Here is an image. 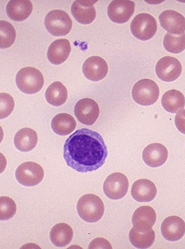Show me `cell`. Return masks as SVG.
Wrapping results in <instances>:
<instances>
[{"mask_svg": "<svg viewBox=\"0 0 185 249\" xmlns=\"http://www.w3.org/2000/svg\"><path fill=\"white\" fill-rule=\"evenodd\" d=\"M168 157V151L163 144L153 143L147 146L144 149L142 157L144 163L151 167L162 165Z\"/></svg>", "mask_w": 185, "mask_h": 249, "instance_id": "17", "label": "cell"}, {"mask_svg": "<svg viewBox=\"0 0 185 249\" xmlns=\"http://www.w3.org/2000/svg\"><path fill=\"white\" fill-rule=\"evenodd\" d=\"M161 103L163 108L167 111L171 113H178L184 108V97L178 90H170L163 94Z\"/></svg>", "mask_w": 185, "mask_h": 249, "instance_id": "24", "label": "cell"}, {"mask_svg": "<svg viewBox=\"0 0 185 249\" xmlns=\"http://www.w3.org/2000/svg\"><path fill=\"white\" fill-rule=\"evenodd\" d=\"M182 66L179 60L175 57L169 56L160 59L157 63L155 71L158 77L166 82L176 79L182 72Z\"/></svg>", "mask_w": 185, "mask_h": 249, "instance_id": "10", "label": "cell"}, {"mask_svg": "<svg viewBox=\"0 0 185 249\" xmlns=\"http://www.w3.org/2000/svg\"><path fill=\"white\" fill-rule=\"evenodd\" d=\"M33 10V5L28 0H12L6 8L7 14L12 20L21 21L27 18Z\"/></svg>", "mask_w": 185, "mask_h": 249, "instance_id": "20", "label": "cell"}, {"mask_svg": "<svg viewBox=\"0 0 185 249\" xmlns=\"http://www.w3.org/2000/svg\"><path fill=\"white\" fill-rule=\"evenodd\" d=\"M157 193L155 184L147 179H141L133 184L131 194L133 198L140 202H148L152 200Z\"/></svg>", "mask_w": 185, "mask_h": 249, "instance_id": "18", "label": "cell"}, {"mask_svg": "<svg viewBox=\"0 0 185 249\" xmlns=\"http://www.w3.org/2000/svg\"><path fill=\"white\" fill-rule=\"evenodd\" d=\"M44 175L42 167L37 163L27 161L20 165L17 168L15 177L20 184L26 186H33L39 184Z\"/></svg>", "mask_w": 185, "mask_h": 249, "instance_id": "7", "label": "cell"}, {"mask_svg": "<svg viewBox=\"0 0 185 249\" xmlns=\"http://www.w3.org/2000/svg\"><path fill=\"white\" fill-rule=\"evenodd\" d=\"M161 26L168 32L174 35L185 33V19L179 12L172 10H165L160 15Z\"/></svg>", "mask_w": 185, "mask_h": 249, "instance_id": "12", "label": "cell"}, {"mask_svg": "<svg viewBox=\"0 0 185 249\" xmlns=\"http://www.w3.org/2000/svg\"><path fill=\"white\" fill-rule=\"evenodd\" d=\"M97 103L93 99L85 98L78 101L74 108L75 115L79 122L88 125L93 124L99 114Z\"/></svg>", "mask_w": 185, "mask_h": 249, "instance_id": "9", "label": "cell"}, {"mask_svg": "<svg viewBox=\"0 0 185 249\" xmlns=\"http://www.w3.org/2000/svg\"><path fill=\"white\" fill-rule=\"evenodd\" d=\"M78 214L85 221L93 223L99 220L103 216L104 206L102 200L93 194L84 195L79 199L77 204Z\"/></svg>", "mask_w": 185, "mask_h": 249, "instance_id": "2", "label": "cell"}, {"mask_svg": "<svg viewBox=\"0 0 185 249\" xmlns=\"http://www.w3.org/2000/svg\"><path fill=\"white\" fill-rule=\"evenodd\" d=\"M108 150L98 133L87 128L78 130L65 141L63 156L67 165L76 171H95L104 163Z\"/></svg>", "mask_w": 185, "mask_h": 249, "instance_id": "1", "label": "cell"}, {"mask_svg": "<svg viewBox=\"0 0 185 249\" xmlns=\"http://www.w3.org/2000/svg\"><path fill=\"white\" fill-rule=\"evenodd\" d=\"M163 44L168 52L178 53L183 51L185 48V33L180 35H174L167 32L165 36Z\"/></svg>", "mask_w": 185, "mask_h": 249, "instance_id": "27", "label": "cell"}, {"mask_svg": "<svg viewBox=\"0 0 185 249\" xmlns=\"http://www.w3.org/2000/svg\"><path fill=\"white\" fill-rule=\"evenodd\" d=\"M0 117L4 119L8 116L13 111L15 105L14 99L9 94L6 93L0 94Z\"/></svg>", "mask_w": 185, "mask_h": 249, "instance_id": "30", "label": "cell"}, {"mask_svg": "<svg viewBox=\"0 0 185 249\" xmlns=\"http://www.w3.org/2000/svg\"><path fill=\"white\" fill-rule=\"evenodd\" d=\"M135 5V3L131 1H113L108 6V15L114 22L118 23H125L130 19L133 14Z\"/></svg>", "mask_w": 185, "mask_h": 249, "instance_id": "11", "label": "cell"}, {"mask_svg": "<svg viewBox=\"0 0 185 249\" xmlns=\"http://www.w3.org/2000/svg\"><path fill=\"white\" fill-rule=\"evenodd\" d=\"M159 93L158 86L153 81L149 79L138 81L134 85L132 91L134 101L144 106L154 104L157 100Z\"/></svg>", "mask_w": 185, "mask_h": 249, "instance_id": "4", "label": "cell"}, {"mask_svg": "<svg viewBox=\"0 0 185 249\" xmlns=\"http://www.w3.org/2000/svg\"><path fill=\"white\" fill-rule=\"evenodd\" d=\"M98 0H76L72 4L71 11L72 15L79 23L84 24L90 23L96 15L94 5Z\"/></svg>", "mask_w": 185, "mask_h": 249, "instance_id": "14", "label": "cell"}, {"mask_svg": "<svg viewBox=\"0 0 185 249\" xmlns=\"http://www.w3.org/2000/svg\"><path fill=\"white\" fill-rule=\"evenodd\" d=\"M69 41L65 39L56 40L48 48L47 56L48 60L56 65L61 64L68 58L71 51Z\"/></svg>", "mask_w": 185, "mask_h": 249, "instance_id": "19", "label": "cell"}, {"mask_svg": "<svg viewBox=\"0 0 185 249\" xmlns=\"http://www.w3.org/2000/svg\"><path fill=\"white\" fill-rule=\"evenodd\" d=\"M0 35V48L5 49L10 47L16 38V33L14 27L8 22L1 20Z\"/></svg>", "mask_w": 185, "mask_h": 249, "instance_id": "28", "label": "cell"}, {"mask_svg": "<svg viewBox=\"0 0 185 249\" xmlns=\"http://www.w3.org/2000/svg\"><path fill=\"white\" fill-rule=\"evenodd\" d=\"M129 237L130 242L134 246L138 248L145 249L153 244L155 236L152 228L142 232L137 230L133 227L130 231Z\"/></svg>", "mask_w": 185, "mask_h": 249, "instance_id": "26", "label": "cell"}, {"mask_svg": "<svg viewBox=\"0 0 185 249\" xmlns=\"http://www.w3.org/2000/svg\"><path fill=\"white\" fill-rule=\"evenodd\" d=\"M154 209L148 206H143L137 209L134 212L132 221L133 227L137 230L144 232L151 229L156 220Z\"/></svg>", "mask_w": 185, "mask_h": 249, "instance_id": "16", "label": "cell"}, {"mask_svg": "<svg viewBox=\"0 0 185 249\" xmlns=\"http://www.w3.org/2000/svg\"><path fill=\"white\" fill-rule=\"evenodd\" d=\"M38 136L33 129L25 127L18 130L14 138V143L16 147L22 152L30 151L36 146Z\"/></svg>", "mask_w": 185, "mask_h": 249, "instance_id": "21", "label": "cell"}, {"mask_svg": "<svg viewBox=\"0 0 185 249\" xmlns=\"http://www.w3.org/2000/svg\"><path fill=\"white\" fill-rule=\"evenodd\" d=\"M129 185L127 178L125 174L120 172H115L106 178L103 184V190L110 199L118 200L126 195Z\"/></svg>", "mask_w": 185, "mask_h": 249, "instance_id": "8", "label": "cell"}, {"mask_svg": "<svg viewBox=\"0 0 185 249\" xmlns=\"http://www.w3.org/2000/svg\"><path fill=\"white\" fill-rule=\"evenodd\" d=\"M161 230L162 236L166 240L176 241L181 239L184 234V222L178 216H169L162 222Z\"/></svg>", "mask_w": 185, "mask_h": 249, "instance_id": "15", "label": "cell"}, {"mask_svg": "<svg viewBox=\"0 0 185 249\" xmlns=\"http://www.w3.org/2000/svg\"><path fill=\"white\" fill-rule=\"evenodd\" d=\"M0 219L1 220L9 219L14 216L16 211V206L14 201L7 196L0 198Z\"/></svg>", "mask_w": 185, "mask_h": 249, "instance_id": "29", "label": "cell"}, {"mask_svg": "<svg viewBox=\"0 0 185 249\" xmlns=\"http://www.w3.org/2000/svg\"><path fill=\"white\" fill-rule=\"evenodd\" d=\"M89 249H112L110 242L106 239L102 238H96L90 244Z\"/></svg>", "mask_w": 185, "mask_h": 249, "instance_id": "31", "label": "cell"}, {"mask_svg": "<svg viewBox=\"0 0 185 249\" xmlns=\"http://www.w3.org/2000/svg\"><path fill=\"white\" fill-rule=\"evenodd\" d=\"M18 88L22 92L32 94L37 93L42 88L44 78L41 72L35 68L27 67L20 69L16 77Z\"/></svg>", "mask_w": 185, "mask_h": 249, "instance_id": "3", "label": "cell"}, {"mask_svg": "<svg viewBox=\"0 0 185 249\" xmlns=\"http://www.w3.org/2000/svg\"><path fill=\"white\" fill-rule=\"evenodd\" d=\"M108 67L106 62L102 58L93 56L88 58L84 61L82 71L87 79L97 81L104 78L108 72Z\"/></svg>", "mask_w": 185, "mask_h": 249, "instance_id": "13", "label": "cell"}, {"mask_svg": "<svg viewBox=\"0 0 185 249\" xmlns=\"http://www.w3.org/2000/svg\"><path fill=\"white\" fill-rule=\"evenodd\" d=\"M130 29L135 37L141 40H146L152 38L156 34L157 24L153 16L143 13L134 18L131 23Z\"/></svg>", "mask_w": 185, "mask_h": 249, "instance_id": "6", "label": "cell"}, {"mask_svg": "<svg viewBox=\"0 0 185 249\" xmlns=\"http://www.w3.org/2000/svg\"><path fill=\"white\" fill-rule=\"evenodd\" d=\"M52 128L57 134L66 135L75 130L76 123L74 117L66 113L58 114L52 119L51 122Z\"/></svg>", "mask_w": 185, "mask_h": 249, "instance_id": "23", "label": "cell"}, {"mask_svg": "<svg viewBox=\"0 0 185 249\" xmlns=\"http://www.w3.org/2000/svg\"><path fill=\"white\" fill-rule=\"evenodd\" d=\"M44 24L48 31L56 36H65L71 29L72 21L68 14L60 10L49 12L44 19Z\"/></svg>", "mask_w": 185, "mask_h": 249, "instance_id": "5", "label": "cell"}, {"mask_svg": "<svg viewBox=\"0 0 185 249\" xmlns=\"http://www.w3.org/2000/svg\"><path fill=\"white\" fill-rule=\"evenodd\" d=\"M73 236L72 228L65 223H60L54 226L50 234L52 242L58 247H63L69 244L72 240Z\"/></svg>", "mask_w": 185, "mask_h": 249, "instance_id": "22", "label": "cell"}, {"mask_svg": "<svg viewBox=\"0 0 185 249\" xmlns=\"http://www.w3.org/2000/svg\"><path fill=\"white\" fill-rule=\"evenodd\" d=\"M47 101L55 106H60L66 102L68 92L66 87L61 82L55 81L47 88L45 93Z\"/></svg>", "mask_w": 185, "mask_h": 249, "instance_id": "25", "label": "cell"}]
</instances>
